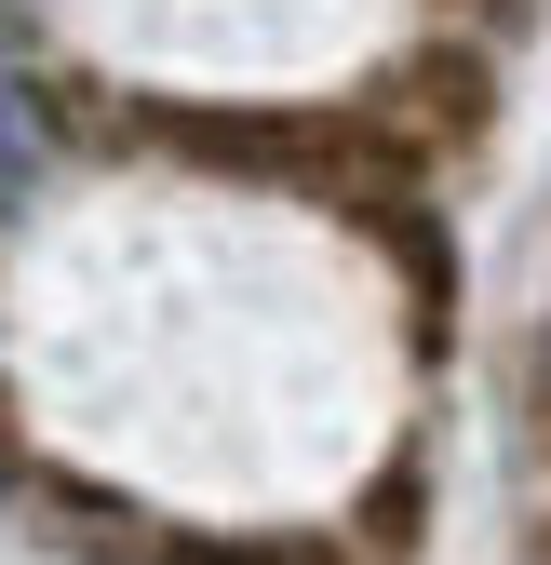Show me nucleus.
Here are the masks:
<instances>
[{
	"label": "nucleus",
	"instance_id": "3",
	"mask_svg": "<svg viewBox=\"0 0 551 565\" xmlns=\"http://www.w3.org/2000/svg\"><path fill=\"white\" fill-rule=\"evenodd\" d=\"M175 565H336L323 539H188Z\"/></svg>",
	"mask_w": 551,
	"mask_h": 565
},
{
	"label": "nucleus",
	"instance_id": "1",
	"mask_svg": "<svg viewBox=\"0 0 551 565\" xmlns=\"http://www.w3.org/2000/svg\"><path fill=\"white\" fill-rule=\"evenodd\" d=\"M162 149L216 162V175H269V189H323V202H403L418 149L377 108H162Z\"/></svg>",
	"mask_w": 551,
	"mask_h": 565
},
{
	"label": "nucleus",
	"instance_id": "2",
	"mask_svg": "<svg viewBox=\"0 0 551 565\" xmlns=\"http://www.w3.org/2000/svg\"><path fill=\"white\" fill-rule=\"evenodd\" d=\"M485 95H498V82H485V54L431 41V54H403V67H390V82H377L364 108L403 135V149H471V135H485Z\"/></svg>",
	"mask_w": 551,
	"mask_h": 565
}]
</instances>
